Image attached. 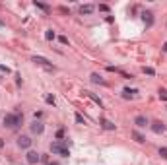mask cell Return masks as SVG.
Returning a JSON list of instances; mask_svg holds the SVG:
<instances>
[{
  "label": "cell",
  "mask_w": 167,
  "mask_h": 165,
  "mask_svg": "<svg viewBox=\"0 0 167 165\" xmlns=\"http://www.w3.org/2000/svg\"><path fill=\"white\" fill-rule=\"evenodd\" d=\"M22 123H23V113H19V111L8 113L4 117V126H8V128H18Z\"/></svg>",
  "instance_id": "obj_1"
},
{
  "label": "cell",
  "mask_w": 167,
  "mask_h": 165,
  "mask_svg": "<svg viewBox=\"0 0 167 165\" xmlns=\"http://www.w3.org/2000/svg\"><path fill=\"white\" fill-rule=\"evenodd\" d=\"M51 151H53V154H56V156H62V157H68V156H70L68 146H66L62 140L53 142V144H51Z\"/></svg>",
  "instance_id": "obj_2"
},
{
  "label": "cell",
  "mask_w": 167,
  "mask_h": 165,
  "mask_svg": "<svg viewBox=\"0 0 167 165\" xmlns=\"http://www.w3.org/2000/svg\"><path fill=\"white\" fill-rule=\"evenodd\" d=\"M25 159H27L29 165H35V163H39V161H41V154H37V151L29 150V151H27V156H25Z\"/></svg>",
  "instance_id": "obj_3"
},
{
  "label": "cell",
  "mask_w": 167,
  "mask_h": 165,
  "mask_svg": "<svg viewBox=\"0 0 167 165\" xmlns=\"http://www.w3.org/2000/svg\"><path fill=\"white\" fill-rule=\"evenodd\" d=\"M31 132H33V134H43V132H45V124L35 118V121L31 123Z\"/></svg>",
  "instance_id": "obj_4"
},
{
  "label": "cell",
  "mask_w": 167,
  "mask_h": 165,
  "mask_svg": "<svg viewBox=\"0 0 167 165\" xmlns=\"http://www.w3.org/2000/svg\"><path fill=\"white\" fill-rule=\"evenodd\" d=\"M31 138H29V136H19L18 138V146L19 148H22V150H29V148H31Z\"/></svg>",
  "instance_id": "obj_5"
},
{
  "label": "cell",
  "mask_w": 167,
  "mask_h": 165,
  "mask_svg": "<svg viewBox=\"0 0 167 165\" xmlns=\"http://www.w3.org/2000/svg\"><path fill=\"white\" fill-rule=\"evenodd\" d=\"M35 64H41V66H45V68H53V62L51 60H47L45 57H39V55H35V57L31 58Z\"/></svg>",
  "instance_id": "obj_6"
},
{
  "label": "cell",
  "mask_w": 167,
  "mask_h": 165,
  "mask_svg": "<svg viewBox=\"0 0 167 165\" xmlns=\"http://www.w3.org/2000/svg\"><path fill=\"white\" fill-rule=\"evenodd\" d=\"M142 22H144L146 27H152L153 22H155V19H153V14L152 12H144V14H142Z\"/></svg>",
  "instance_id": "obj_7"
},
{
  "label": "cell",
  "mask_w": 167,
  "mask_h": 165,
  "mask_svg": "<svg viewBox=\"0 0 167 165\" xmlns=\"http://www.w3.org/2000/svg\"><path fill=\"white\" fill-rule=\"evenodd\" d=\"M152 130L155 132V134H161V132H165V124L155 121V123H152Z\"/></svg>",
  "instance_id": "obj_8"
},
{
  "label": "cell",
  "mask_w": 167,
  "mask_h": 165,
  "mask_svg": "<svg viewBox=\"0 0 167 165\" xmlns=\"http://www.w3.org/2000/svg\"><path fill=\"white\" fill-rule=\"evenodd\" d=\"M134 124L140 126V128H144V126H148V118H146L144 115H138V117L134 118Z\"/></svg>",
  "instance_id": "obj_9"
},
{
  "label": "cell",
  "mask_w": 167,
  "mask_h": 165,
  "mask_svg": "<svg viewBox=\"0 0 167 165\" xmlns=\"http://www.w3.org/2000/svg\"><path fill=\"white\" fill-rule=\"evenodd\" d=\"M93 10H95V6H93V4H82V6H80V14L88 16V14H91Z\"/></svg>",
  "instance_id": "obj_10"
},
{
  "label": "cell",
  "mask_w": 167,
  "mask_h": 165,
  "mask_svg": "<svg viewBox=\"0 0 167 165\" xmlns=\"http://www.w3.org/2000/svg\"><path fill=\"white\" fill-rule=\"evenodd\" d=\"M132 138H134L138 144H144V142H146V136H144V134H140L138 130H132Z\"/></svg>",
  "instance_id": "obj_11"
},
{
  "label": "cell",
  "mask_w": 167,
  "mask_h": 165,
  "mask_svg": "<svg viewBox=\"0 0 167 165\" xmlns=\"http://www.w3.org/2000/svg\"><path fill=\"white\" fill-rule=\"evenodd\" d=\"M86 95H88V97L91 99L93 103H97L99 107H103V101H101V99H99V97H97V95H95V93H91V91H86Z\"/></svg>",
  "instance_id": "obj_12"
},
{
  "label": "cell",
  "mask_w": 167,
  "mask_h": 165,
  "mask_svg": "<svg viewBox=\"0 0 167 165\" xmlns=\"http://www.w3.org/2000/svg\"><path fill=\"white\" fill-rule=\"evenodd\" d=\"M136 93H138V91H136V90H130V88H125V90H122V97H126V99L134 97Z\"/></svg>",
  "instance_id": "obj_13"
},
{
  "label": "cell",
  "mask_w": 167,
  "mask_h": 165,
  "mask_svg": "<svg viewBox=\"0 0 167 165\" xmlns=\"http://www.w3.org/2000/svg\"><path fill=\"white\" fill-rule=\"evenodd\" d=\"M101 126L105 128V130H115V128H117L115 124H113L111 121H107V118H103V121H101Z\"/></svg>",
  "instance_id": "obj_14"
},
{
  "label": "cell",
  "mask_w": 167,
  "mask_h": 165,
  "mask_svg": "<svg viewBox=\"0 0 167 165\" xmlns=\"http://www.w3.org/2000/svg\"><path fill=\"white\" fill-rule=\"evenodd\" d=\"M35 8L43 10V12H47V14L51 12V6H49V4H43V2H37V0H35Z\"/></svg>",
  "instance_id": "obj_15"
},
{
  "label": "cell",
  "mask_w": 167,
  "mask_h": 165,
  "mask_svg": "<svg viewBox=\"0 0 167 165\" xmlns=\"http://www.w3.org/2000/svg\"><path fill=\"white\" fill-rule=\"evenodd\" d=\"M91 82H93V84H101V85H105V80H103L99 74H95V72L91 74Z\"/></svg>",
  "instance_id": "obj_16"
},
{
  "label": "cell",
  "mask_w": 167,
  "mask_h": 165,
  "mask_svg": "<svg viewBox=\"0 0 167 165\" xmlns=\"http://www.w3.org/2000/svg\"><path fill=\"white\" fill-rule=\"evenodd\" d=\"M55 37H56V35H55L53 29H47V31H45V39H47V41H53Z\"/></svg>",
  "instance_id": "obj_17"
},
{
  "label": "cell",
  "mask_w": 167,
  "mask_h": 165,
  "mask_svg": "<svg viewBox=\"0 0 167 165\" xmlns=\"http://www.w3.org/2000/svg\"><path fill=\"white\" fill-rule=\"evenodd\" d=\"M144 74H148V76H155V70H153V68H150V66H144Z\"/></svg>",
  "instance_id": "obj_18"
},
{
  "label": "cell",
  "mask_w": 167,
  "mask_h": 165,
  "mask_svg": "<svg viewBox=\"0 0 167 165\" xmlns=\"http://www.w3.org/2000/svg\"><path fill=\"white\" fill-rule=\"evenodd\" d=\"M74 118H76V123H78V124H86V121H84V117H82V115H78V113H76V115H74Z\"/></svg>",
  "instance_id": "obj_19"
},
{
  "label": "cell",
  "mask_w": 167,
  "mask_h": 165,
  "mask_svg": "<svg viewBox=\"0 0 167 165\" xmlns=\"http://www.w3.org/2000/svg\"><path fill=\"white\" fill-rule=\"evenodd\" d=\"M45 101L49 105H55V97H53V95H45Z\"/></svg>",
  "instance_id": "obj_20"
},
{
  "label": "cell",
  "mask_w": 167,
  "mask_h": 165,
  "mask_svg": "<svg viewBox=\"0 0 167 165\" xmlns=\"http://www.w3.org/2000/svg\"><path fill=\"white\" fill-rule=\"evenodd\" d=\"M159 156L167 159V148H159Z\"/></svg>",
  "instance_id": "obj_21"
},
{
  "label": "cell",
  "mask_w": 167,
  "mask_h": 165,
  "mask_svg": "<svg viewBox=\"0 0 167 165\" xmlns=\"http://www.w3.org/2000/svg\"><path fill=\"white\" fill-rule=\"evenodd\" d=\"M0 72H4V74H10V68H8V66H4V64H0Z\"/></svg>",
  "instance_id": "obj_22"
},
{
  "label": "cell",
  "mask_w": 167,
  "mask_h": 165,
  "mask_svg": "<svg viewBox=\"0 0 167 165\" xmlns=\"http://www.w3.org/2000/svg\"><path fill=\"white\" fill-rule=\"evenodd\" d=\"M159 97L167 101V90H159Z\"/></svg>",
  "instance_id": "obj_23"
},
{
  "label": "cell",
  "mask_w": 167,
  "mask_h": 165,
  "mask_svg": "<svg viewBox=\"0 0 167 165\" xmlns=\"http://www.w3.org/2000/svg\"><path fill=\"white\" fill-rule=\"evenodd\" d=\"M99 10H101V12H109V6L107 4H99Z\"/></svg>",
  "instance_id": "obj_24"
},
{
  "label": "cell",
  "mask_w": 167,
  "mask_h": 165,
  "mask_svg": "<svg viewBox=\"0 0 167 165\" xmlns=\"http://www.w3.org/2000/svg\"><path fill=\"white\" fill-rule=\"evenodd\" d=\"M58 41H60V43H62V45H66V43H68V39H66V37H64V35H60V37H58Z\"/></svg>",
  "instance_id": "obj_25"
},
{
  "label": "cell",
  "mask_w": 167,
  "mask_h": 165,
  "mask_svg": "<svg viewBox=\"0 0 167 165\" xmlns=\"http://www.w3.org/2000/svg\"><path fill=\"white\" fill-rule=\"evenodd\" d=\"M56 138H64V130H62V128L56 132Z\"/></svg>",
  "instance_id": "obj_26"
},
{
  "label": "cell",
  "mask_w": 167,
  "mask_h": 165,
  "mask_svg": "<svg viewBox=\"0 0 167 165\" xmlns=\"http://www.w3.org/2000/svg\"><path fill=\"white\" fill-rule=\"evenodd\" d=\"M58 10H60L62 14H70V12H68V8H64V6H60V8H58Z\"/></svg>",
  "instance_id": "obj_27"
},
{
  "label": "cell",
  "mask_w": 167,
  "mask_h": 165,
  "mask_svg": "<svg viewBox=\"0 0 167 165\" xmlns=\"http://www.w3.org/2000/svg\"><path fill=\"white\" fill-rule=\"evenodd\" d=\"M161 49H163V52H167V41L163 43V47H161Z\"/></svg>",
  "instance_id": "obj_28"
},
{
  "label": "cell",
  "mask_w": 167,
  "mask_h": 165,
  "mask_svg": "<svg viewBox=\"0 0 167 165\" xmlns=\"http://www.w3.org/2000/svg\"><path fill=\"white\" fill-rule=\"evenodd\" d=\"M0 148H4V140L2 138H0Z\"/></svg>",
  "instance_id": "obj_29"
},
{
  "label": "cell",
  "mask_w": 167,
  "mask_h": 165,
  "mask_svg": "<svg viewBox=\"0 0 167 165\" xmlns=\"http://www.w3.org/2000/svg\"><path fill=\"white\" fill-rule=\"evenodd\" d=\"M0 27H4V22H2V19H0Z\"/></svg>",
  "instance_id": "obj_30"
},
{
  "label": "cell",
  "mask_w": 167,
  "mask_h": 165,
  "mask_svg": "<svg viewBox=\"0 0 167 165\" xmlns=\"http://www.w3.org/2000/svg\"><path fill=\"white\" fill-rule=\"evenodd\" d=\"M51 165H58V163H51Z\"/></svg>",
  "instance_id": "obj_31"
}]
</instances>
